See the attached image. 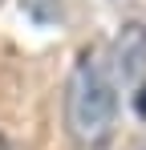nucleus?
I'll return each mask as SVG.
<instances>
[{
    "label": "nucleus",
    "instance_id": "f257e3e1",
    "mask_svg": "<svg viewBox=\"0 0 146 150\" xmlns=\"http://www.w3.org/2000/svg\"><path fill=\"white\" fill-rule=\"evenodd\" d=\"M122 114V89L114 65H110V49L89 45L69 69V85H65V130H69L77 150H106L114 138V126Z\"/></svg>",
    "mask_w": 146,
    "mask_h": 150
},
{
    "label": "nucleus",
    "instance_id": "f03ea898",
    "mask_svg": "<svg viewBox=\"0 0 146 150\" xmlns=\"http://www.w3.org/2000/svg\"><path fill=\"white\" fill-rule=\"evenodd\" d=\"M110 65L118 77V89H130L134 98L146 89V25H126L114 37Z\"/></svg>",
    "mask_w": 146,
    "mask_h": 150
},
{
    "label": "nucleus",
    "instance_id": "7ed1b4c3",
    "mask_svg": "<svg viewBox=\"0 0 146 150\" xmlns=\"http://www.w3.org/2000/svg\"><path fill=\"white\" fill-rule=\"evenodd\" d=\"M21 12L37 28H57L65 16V0H21Z\"/></svg>",
    "mask_w": 146,
    "mask_h": 150
},
{
    "label": "nucleus",
    "instance_id": "20e7f679",
    "mask_svg": "<svg viewBox=\"0 0 146 150\" xmlns=\"http://www.w3.org/2000/svg\"><path fill=\"white\" fill-rule=\"evenodd\" d=\"M126 150H146V138H138V142H130Z\"/></svg>",
    "mask_w": 146,
    "mask_h": 150
}]
</instances>
